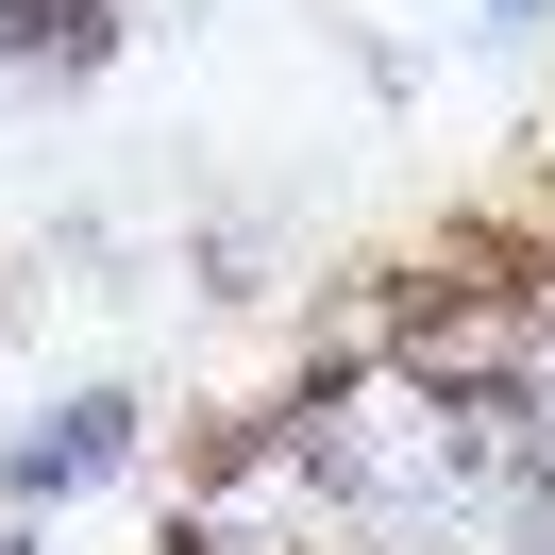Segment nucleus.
Segmentation results:
<instances>
[{
    "label": "nucleus",
    "mask_w": 555,
    "mask_h": 555,
    "mask_svg": "<svg viewBox=\"0 0 555 555\" xmlns=\"http://www.w3.org/2000/svg\"><path fill=\"white\" fill-rule=\"evenodd\" d=\"M118 51H135L118 0H0V85H17V102H85Z\"/></svg>",
    "instance_id": "nucleus-2"
},
{
    "label": "nucleus",
    "mask_w": 555,
    "mask_h": 555,
    "mask_svg": "<svg viewBox=\"0 0 555 555\" xmlns=\"http://www.w3.org/2000/svg\"><path fill=\"white\" fill-rule=\"evenodd\" d=\"M118 472H152V387H118V371H85V387L0 421V521H68Z\"/></svg>",
    "instance_id": "nucleus-1"
},
{
    "label": "nucleus",
    "mask_w": 555,
    "mask_h": 555,
    "mask_svg": "<svg viewBox=\"0 0 555 555\" xmlns=\"http://www.w3.org/2000/svg\"><path fill=\"white\" fill-rule=\"evenodd\" d=\"M539 17H555V0H472V35H539Z\"/></svg>",
    "instance_id": "nucleus-3"
}]
</instances>
